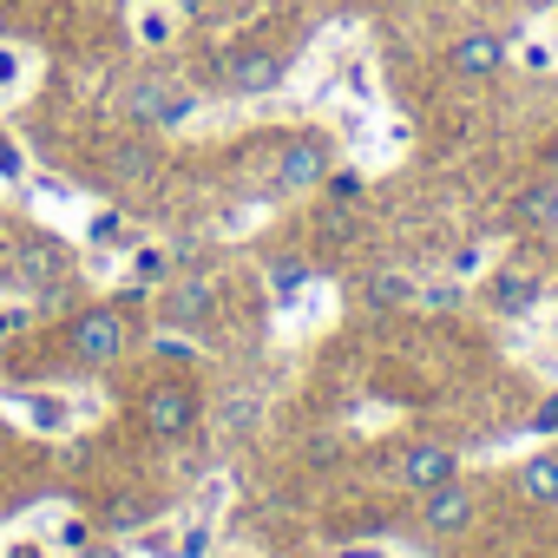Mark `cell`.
<instances>
[{"mask_svg":"<svg viewBox=\"0 0 558 558\" xmlns=\"http://www.w3.org/2000/svg\"><path fill=\"white\" fill-rule=\"evenodd\" d=\"M60 349L73 355V368H112L125 349H132V323H125V303H93L66 323Z\"/></svg>","mask_w":558,"mask_h":558,"instance_id":"1","label":"cell"},{"mask_svg":"<svg viewBox=\"0 0 558 558\" xmlns=\"http://www.w3.org/2000/svg\"><path fill=\"white\" fill-rule=\"evenodd\" d=\"M329 171H336V138H329V132H290L283 151H276V165H269V197L323 191Z\"/></svg>","mask_w":558,"mask_h":558,"instance_id":"2","label":"cell"},{"mask_svg":"<svg viewBox=\"0 0 558 558\" xmlns=\"http://www.w3.org/2000/svg\"><path fill=\"white\" fill-rule=\"evenodd\" d=\"M125 119H132L138 132L165 138V132H178V125L197 119V93L178 86V80H132V93H125Z\"/></svg>","mask_w":558,"mask_h":558,"instance_id":"3","label":"cell"},{"mask_svg":"<svg viewBox=\"0 0 558 558\" xmlns=\"http://www.w3.org/2000/svg\"><path fill=\"white\" fill-rule=\"evenodd\" d=\"M8 269L21 276L27 290H40V296H53V290L73 283V256H66V243L47 236V230H27V236L8 250Z\"/></svg>","mask_w":558,"mask_h":558,"instance_id":"4","label":"cell"},{"mask_svg":"<svg viewBox=\"0 0 558 558\" xmlns=\"http://www.w3.org/2000/svg\"><path fill=\"white\" fill-rule=\"evenodd\" d=\"M197 414H204V401H197V388L191 381H151L145 395H138V421H145V434H158V440H184L191 427H197Z\"/></svg>","mask_w":558,"mask_h":558,"instance_id":"5","label":"cell"},{"mask_svg":"<svg viewBox=\"0 0 558 558\" xmlns=\"http://www.w3.org/2000/svg\"><path fill=\"white\" fill-rule=\"evenodd\" d=\"M283 80H290V53L283 47H236L223 60V93L230 99H263V93H276Z\"/></svg>","mask_w":558,"mask_h":558,"instance_id":"6","label":"cell"},{"mask_svg":"<svg viewBox=\"0 0 558 558\" xmlns=\"http://www.w3.org/2000/svg\"><path fill=\"white\" fill-rule=\"evenodd\" d=\"M480 519V493L453 473L447 486H434V493H421V532H434V538H453V532H466Z\"/></svg>","mask_w":558,"mask_h":558,"instance_id":"7","label":"cell"},{"mask_svg":"<svg viewBox=\"0 0 558 558\" xmlns=\"http://www.w3.org/2000/svg\"><path fill=\"white\" fill-rule=\"evenodd\" d=\"M447 66H453L460 80H493V73L506 66V34H493V27L460 34V40H453V53H447Z\"/></svg>","mask_w":558,"mask_h":558,"instance_id":"8","label":"cell"},{"mask_svg":"<svg viewBox=\"0 0 558 558\" xmlns=\"http://www.w3.org/2000/svg\"><path fill=\"white\" fill-rule=\"evenodd\" d=\"M486 296H493V310H499V316H532V310L545 303V276H538V269L506 263L493 283H486Z\"/></svg>","mask_w":558,"mask_h":558,"instance_id":"9","label":"cell"},{"mask_svg":"<svg viewBox=\"0 0 558 558\" xmlns=\"http://www.w3.org/2000/svg\"><path fill=\"white\" fill-rule=\"evenodd\" d=\"M453 473H460V453L440 447V440H421V447L401 453V480H408L414 493H434V486H447Z\"/></svg>","mask_w":558,"mask_h":558,"instance_id":"10","label":"cell"},{"mask_svg":"<svg viewBox=\"0 0 558 558\" xmlns=\"http://www.w3.org/2000/svg\"><path fill=\"white\" fill-rule=\"evenodd\" d=\"M210 310H217V296H210V283H197V276H184V283H171L158 296L165 323H210Z\"/></svg>","mask_w":558,"mask_h":558,"instance_id":"11","label":"cell"},{"mask_svg":"<svg viewBox=\"0 0 558 558\" xmlns=\"http://www.w3.org/2000/svg\"><path fill=\"white\" fill-rule=\"evenodd\" d=\"M512 223H525V230H551V223H558V178H551V171L532 178V184L512 197Z\"/></svg>","mask_w":558,"mask_h":558,"instance_id":"12","label":"cell"},{"mask_svg":"<svg viewBox=\"0 0 558 558\" xmlns=\"http://www.w3.org/2000/svg\"><path fill=\"white\" fill-rule=\"evenodd\" d=\"M414 290H421L414 276H401V269H375L368 283H362V303H368L375 316H388V310H408V303H414Z\"/></svg>","mask_w":558,"mask_h":558,"instance_id":"13","label":"cell"},{"mask_svg":"<svg viewBox=\"0 0 558 558\" xmlns=\"http://www.w3.org/2000/svg\"><path fill=\"white\" fill-rule=\"evenodd\" d=\"M519 493H525V506H558V453H525Z\"/></svg>","mask_w":558,"mask_h":558,"instance_id":"14","label":"cell"},{"mask_svg":"<svg viewBox=\"0 0 558 558\" xmlns=\"http://www.w3.org/2000/svg\"><path fill=\"white\" fill-rule=\"evenodd\" d=\"M310 276H316V269H310L303 256H276V263L263 269V290H269L276 303H290V296H296V290L310 283Z\"/></svg>","mask_w":558,"mask_h":558,"instance_id":"15","label":"cell"},{"mask_svg":"<svg viewBox=\"0 0 558 558\" xmlns=\"http://www.w3.org/2000/svg\"><path fill=\"white\" fill-rule=\"evenodd\" d=\"M151 519H158V499H151V493H125V499H112L106 532H138V525H151Z\"/></svg>","mask_w":558,"mask_h":558,"instance_id":"16","label":"cell"},{"mask_svg":"<svg viewBox=\"0 0 558 558\" xmlns=\"http://www.w3.org/2000/svg\"><path fill=\"white\" fill-rule=\"evenodd\" d=\"M414 310H427V316H453L460 310V283L447 276V283H421L414 290Z\"/></svg>","mask_w":558,"mask_h":558,"instance_id":"17","label":"cell"},{"mask_svg":"<svg viewBox=\"0 0 558 558\" xmlns=\"http://www.w3.org/2000/svg\"><path fill=\"white\" fill-rule=\"evenodd\" d=\"M27 421H34L40 434H60V427L73 421V408H66V401H53V395H27Z\"/></svg>","mask_w":558,"mask_h":558,"instance_id":"18","label":"cell"},{"mask_svg":"<svg viewBox=\"0 0 558 558\" xmlns=\"http://www.w3.org/2000/svg\"><path fill=\"white\" fill-rule=\"evenodd\" d=\"M151 165H158V151H151L145 138H132V145H119V151H112V171H119V178H145Z\"/></svg>","mask_w":558,"mask_h":558,"instance_id":"19","label":"cell"},{"mask_svg":"<svg viewBox=\"0 0 558 558\" xmlns=\"http://www.w3.org/2000/svg\"><path fill=\"white\" fill-rule=\"evenodd\" d=\"M323 191H329V204H362V197H368L362 171H349V165H336V171L323 178Z\"/></svg>","mask_w":558,"mask_h":558,"instance_id":"20","label":"cell"},{"mask_svg":"<svg viewBox=\"0 0 558 558\" xmlns=\"http://www.w3.org/2000/svg\"><path fill=\"white\" fill-rule=\"evenodd\" d=\"M525 434H532V440H551V434H558V388H551V395L525 414Z\"/></svg>","mask_w":558,"mask_h":558,"instance_id":"21","label":"cell"},{"mask_svg":"<svg viewBox=\"0 0 558 558\" xmlns=\"http://www.w3.org/2000/svg\"><path fill=\"white\" fill-rule=\"evenodd\" d=\"M86 236H93V243H125V210H99V217L86 223Z\"/></svg>","mask_w":558,"mask_h":558,"instance_id":"22","label":"cell"},{"mask_svg":"<svg viewBox=\"0 0 558 558\" xmlns=\"http://www.w3.org/2000/svg\"><path fill=\"white\" fill-rule=\"evenodd\" d=\"M132 269H138V283H165V276H171V256H165V250H138Z\"/></svg>","mask_w":558,"mask_h":558,"instance_id":"23","label":"cell"},{"mask_svg":"<svg viewBox=\"0 0 558 558\" xmlns=\"http://www.w3.org/2000/svg\"><path fill=\"white\" fill-rule=\"evenodd\" d=\"M0 178H8V184H21V178H27V151H21L8 132H0Z\"/></svg>","mask_w":558,"mask_h":558,"instance_id":"24","label":"cell"},{"mask_svg":"<svg viewBox=\"0 0 558 558\" xmlns=\"http://www.w3.org/2000/svg\"><path fill=\"white\" fill-rule=\"evenodd\" d=\"M138 40H145V47H165V40H171V14L145 8V14H138Z\"/></svg>","mask_w":558,"mask_h":558,"instance_id":"25","label":"cell"},{"mask_svg":"<svg viewBox=\"0 0 558 558\" xmlns=\"http://www.w3.org/2000/svg\"><path fill=\"white\" fill-rule=\"evenodd\" d=\"M210 551V525H191L184 538H178V558H204Z\"/></svg>","mask_w":558,"mask_h":558,"instance_id":"26","label":"cell"},{"mask_svg":"<svg viewBox=\"0 0 558 558\" xmlns=\"http://www.w3.org/2000/svg\"><path fill=\"white\" fill-rule=\"evenodd\" d=\"M158 349H165V362H178V368H184V362H191V342H178V336H165V342H158Z\"/></svg>","mask_w":558,"mask_h":558,"instance_id":"27","label":"cell"},{"mask_svg":"<svg viewBox=\"0 0 558 558\" xmlns=\"http://www.w3.org/2000/svg\"><path fill=\"white\" fill-rule=\"evenodd\" d=\"M14 80H21V53L0 47V86H14Z\"/></svg>","mask_w":558,"mask_h":558,"instance_id":"28","label":"cell"},{"mask_svg":"<svg viewBox=\"0 0 558 558\" xmlns=\"http://www.w3.org/2000/svg\"><path fill=\"white\" fill-rule=\"evenodd\" d=\"M21 329H27V316H21V310H0V342L21 336Z\"/></svg>","mask_w":558,"mask_h":558,"instance_id":"29","label":"cell"},{"mask_svg":"<svg viewBox=\"0 0 558 558\" xmlns=\"http://www.w3.org/2000/svg\"><path fill=\"white\" fill-rule=\"evenodd\" d=\"M8 558H47V551H40V545H34V538H21V545H14V551H8Z\"/></svg>","mask_w":558,"mask_h":558,"instance_id":"30","label":"cell"},{"mask_svg":"<svg viewBox=\"0 0 558 558\" xmlns=\"http://www.w3.org/2000/svg\"><path fill=\"white\" fill-rule=\"evenodd\" d=\"M86 558H125L119 545H86Z\"/></svg>","mask_w":558,"mask_h":558,"instance_id":"31","label":"cell"},{"mask_svg":"<svg viewBox=\"0 0 558 558\" xmlns=\"http://www.w3.org/2000/svg\"><path fill=\"white\" fill-rule=\"evenodd\" d=\"M545 171H551V178H558V138H551V145H545Z\"/></svg>","mask_w":558,"mask_h":558,"instance_id":"32","label":"cell"},{"mask_svg":"<svg viewBox=\"0 0 558 558\" xmlns=\"http://www.w3.org/2000/svg\"><path fill=\"white\" fill-rule=\"evenodd\" d=\"M8 250H14V243H8V223H0V263H8Z\"/></svg>","mask_w":558,"mask_h":558,"instance_id":"33","label":"cell"},{"mask_svg":"<svg viewBox=\"0 0 558 558\" xmlns=\"http://www.w3.org/2000/svg\"><path fill=\"white\" fill-rule=\"evenodd\" d=\"M349 558H388V551H349Z\"/></svg>","mask_w":558,"mask_h":558,"instance_id":"34","label":"cell"},{"mask_svg":"<svg viewBox=\"0 0 558 558\" xmlns=\"http://www.w3.org/2000/svg\"><path fill=\"white\" fill-rule=\"evenodd\" d=\"M388 8H421V0H388Z\"/></svg>","mask_w":558,"mask_h":558,"instance_id":"35","label":"cell"},{"mask_svg":"<svg viewBox=\"0 0 558 558\" xmlns=\"http://www.w3.org/2000/svg\"><path fill=\"white\" fill-rule=\"evenodd\" d=\"M8 8H21V0H8Z\"/></svg>","mask_w":558,"mask_h":558,"instance_id":"36","label":"cell"},{"mask_svg":"<svg viewBox=\"0 0 558 558\" xmlns=\"http://www.w3.org/2000/svg\"><path fill=\"white\" fill-rule=\"evenodd\" d=\"M0 519H8V506H0Z\"/></svg>","mask_w":558,"mask_h":558,"instance_id":"37","label":"cell"}]
</instances>
